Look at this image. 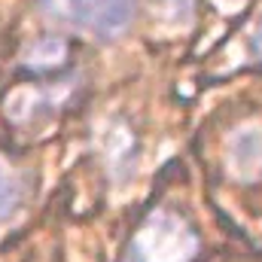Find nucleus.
I'll list each match as a JSON object with an SVG mask.
<instances>
[{
    "label": "nucleus",
    "instance_id": "1",
    "mask_svg": "<svg viewBox=\"0 0 262 262\" xmlns=\"http://www.w3.org/2000/svg\"><path fill=\"white\" fill-rule=\"evenodd\" d=\"M198 250L195 232L174 213H152L131 238L128 262H192Z\"/></svg>",
    "mask_w": 262,
    "mask_h": 262
},
{
    "label": "nucleus",
    "instance_id": "2",
    "mask_svg": "<svg viewBox=\"0 0 262 262\" xmlns=\"http://www.w3.org/2000/svg\"><path fill=\"white\" fill-rule=\"evenodd\" d=\"M61 15L70 21L107 37V34H119L131 18L134 0H58Z\"/></svg>",
    "mask_w": 262,
    "mask_h": 262
},
{
    "label": "nucleus",
    "instance_id": "3",
    "mask_svg": "<svg viewBox=\"0 0 262 262\" xmlns=\"http://www.w3.org/2000/svg\"><path fill=\"white\" fill-rule=\"evenodd\" d=\"M21 195H25L21 183L6 168H0V220H9L21 207Z\"/></svg>",
    "mask_w": 262,
    "mask_h": 262
},
{
    "label": "nucleus",
    "instance_id": "4",
    "mask_svg": "<svg viewBox=\"0 0 262 262\" xmlns=\"http://www.w3.org/2000/svg\"><path fill=\"white\" fill-rule=\"evenodd\" d=\"M253 49H256V52L262 55V28L256 31V37H253Z\"/></svg>",
    "mask_w": 262,
    "mask_h": 262
}]
</instances>
